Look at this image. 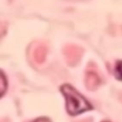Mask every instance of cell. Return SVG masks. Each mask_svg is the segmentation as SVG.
<instances>
[{
  "mask_svg": "<svg viewBox=\"0 0 122 122\" xmlns=\"http://www.w3.org/2000/svg\"><path fill=\"white\" fill-rule=\"evenodd\" d=\"M61 92L66 98L67 112L71 115H76L92 109V106L88 100L71 86L68 84L63 85L61 87Z\"/></svg>",
  "mask_w": 122,
  "mask_h": 122,
  "instance_id": "cell-1",
  "label": "cell"
},
{
  "mask_svg": "<svg viewBox=\"0 0 122 122\" xmlns=\"http://www.w3.org/2000/svg\"><path fill=\"white\" fill-rule=\"evenodd\" d=\"M96 69L97 68L95 67V65L91 63V65L89 64L87 71H86L85 83H86L87 88L92 91L97 89V87L100 85V82H101V79L99 77V74Z\"/></svg>",
  "mask_w": 122,
  "mask_h": 122,
  "instance_id": "cell-2",
  "label": "cell"
},
{
  "mask_svg": "<svg viewBox=\"0 0 122 122\" xmlns=\"http://www.w3.org/2000/svg\"><path fill=\"white\" fill-rule=\"evenodd\" d=\"M65 58L69 65H75L80 60V57L83 53V50L75 45H67L63 50Z\"/></svg>",
  "mask_w": 122,
  "mask_h": 122,
  "instance_id": "cell-3",
  "label": "cell"
},
{
  "mask_svg": "<svg viewBox=\"0 0 122 122\" xmlns=\"http://www.w3.org/2000/svg\"><path fill=\"white\" fill-rule=\"evenodd\" d=\"M46 54H47L46 46L44 44H38V46L33 50L32 57L34 61H36L37 63H42L46 58Z\"/></svg>",
  "mask_w": 122,
  "mask_h": 122,
  "instance_id": "cell-4",
  "label": "cell"
},
{
  "mask_svg": "<svg viewBox=\"0 0 122 122\" xmlns=\"http://www.w3.org/2000/svg\"><path fill=\"white\" fill-rule=\"evenodd\" d=\"M114 74L117 79L122 80V60H118L114 67Z\"/></svg>",
  "mask_w": 122,
  "mask_h": 122,
  "instance_id": "cell-5",
  "label": "cell"
},
{
  "mask_svg": "<svg viewBox=\"0 0 122 122\" xmlns=\"http://www.w3.org/2000/svg\"><path fill=\"white\" fill-rule=\"evenodd\" d=\"M1 80H2V90H1V95H3L4 92H5V75L2 72V76H1Z\"/></svg>",
  "mask_w": 122,
  "mask_h": 122,
  "instance_id": "cell-6",
  "label": "cell"
},
{
  "mask_svg": "<svg viewBox=\"0 0 122 122\" xmlns=\"http://www.w3.org/2000/svg\"><path fill=\"white\" fill-rule=\"evenodd\" d=\"M30 122H50V120L48 118H45V117H41V118H37L33 121H30Z\"/></svg>",
  "mask_w": 122,
  "mask_h": 122,
  "instance_id": "cell-7",
  "label": "cell"
},
{
  "mask_svg": "<svg viewBox=\"0 0 122 122\" xmlns=\"http://www.w3.org/2000/svg\"><path fill=\"white\" fill-rule=\"evenodd\" d=\"M76 122H92V120L91 119H82V120H79Z\"/></svg>",
  "mask_w": 122,
  "mask_h": 122,
  "instance_id": "cell-8",
  "label": "cell"
},
{
  "mask_svg": "<svg viewBox=\"0 0 122 122\" xmlns=\"http://www.w3.org/2000/svg\"><path fill=\"white\" fill-rule=\"evenodd\" d=\"M102 122H110V121H102Z\"/></svg>",
  "mask_w": 122,
  "mask_h": 122,
  "instance_id": "cell-9",
  "label": "cell"
},
{
  "mask_svg": "<svg viewBox=\"0 0 122 122\" xmlns=\"http://www.w3.org/2000/svg\"><path fill=\"white\" fill-rule=\"evenodd\" d=\"M121 101H122V94H121Z\"/></svg>",
  "mask_w": 122,
  "mask_h": 122,
  "instance_id": "cell-10",
  "label": "cell"
}]
</instances>
